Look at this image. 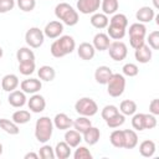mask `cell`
Here are the masks:
<instances>
[{
  "label": "cell",
  "instance_id": "obj_1",
  "mask_svg": "<svg viewBox=\"0 0 159 159\" xmlns=\"http://www.w3.org/2000/svg\"><path fill=\"white\" fill-rule=\"evenodd\" d=\"M76 48V42L75 39L70 35H62L55 40L50 47V52L53 57L61 58L68 53H72Z\"/></svg>",
  "mask_w": 159,
  "mask_h": 159
},
{
  "label": "cell",
  "instance_id": "obj_2",
  "mask_svg": "<svg viewBox=\"0 0 159 159\" xmlns=\"http://www.w3.org/2000/svg\"><path fill=\"white\" fill-rule=\"evenodd\" d=\"M55 16L61 20L62 24L67 25V26H75L77 25L80 16H78V11L75 10L70 4L67 2H60L56 5L55 7Z\"/></svg>",
  "mask_w": 159,
  "mask_h": 159
},
{
  "label": "cell",
  "instance_id": "obj_3",
  "mask_svg": "<svg viewBox=\"0 0 159 159\" xmlns=\"http://www.w3.org/2000/svg\"><path fill=\"white\" fill-rule=\"evenodd\" d=\"M52 132H53V122L50 117L43 116L36 120L35 137H36L37 142H40L42 144L47 143L52 137Z\"/></svg>",
  "mask_w": 159,
  "mask_h": 159
},
{
  "label": "cell",
  "instance_id": "obj_4",
  "mask_svg": "<svg viewBox=\"0 0 159 159\" xmlns=\"http://www.w3.org/2000/svg\"><path fill=\"white\" fill-rule=\"evenodd\" d=\"M129 34V43L133 48H137L145 43V36H147V27L142 22H134L129 26L128 30Z\"/></svg>",
  "mask_w": 159,
  "mask_h": 159
},
{
  "label": "cell",
  "instance_id": "obj_5",
  "mask_svg": "<svg viewBox=\"0 0 159 159\" xmlns=\"http://www.w3.org/2000/svg\"><path fill=\"white\" fill-rule=\"evenodd\" d=\"M125 89V78L120 73H112L107 82V92L111 97H119Z\"/></svg>",
  "mask_w": 159,
  "mask_h": 159
},
{
  "label": "cell",
  "instance_id": "obj_6",
  "mask_svg": "<svg viewBox=\"0 0 159 159\" xmlns=\"http://www.w3.org/2000/svg\"><path fill=\"white\" fill-rule=\"evenodd\" d=\"M75 109L80 116L92 117L98 112V106L94 99L89 97H82L75 103Z\"/></svg>",
  "mask_w": 159,
  "mask_h": 159
},
{
  "label": "cell",
  "instance_id": "obj_7",
  "mask_svg": "<svg viewBox=\"0 0 159 159\" xmlns=\"http://www.w3.org/2000/svg\"><path fill=\"white\" fill-rule=\"evenodd\" d=\"M25 41L29 47L39 48L40 46H42V43L45 41L43 31L40 30L39 27H30L25 34Z\"/></svg>",
  "mask_w": 159,
  "mask_h": 159
},
{
  "label": "cell",
  "instance_id": "obj_8",
  "mask_svg": "<svg viewBox=\"0 0 159 159\" xmlns=\"http://www.w3.org/2000/svg\"><path fill=\"white\" fill-rule=\"evenodd\" d=\"M107 50H108L109 57L113 61H123L128 55L127 45L123 41H119V40H116V41L111 42Z\"/></svg>",
  "mask_w": 159,
  "mask_h": 159
},
{
  "label": "cell",
  "instance_id": "obj_9",
  "mask_svg": "<svg viewBox=\"0 0 159 159\" xmlns=\"http://www.w3.org/2000/svg\"><path fill=\"white\" fill-rule=\"evenodd\" d=\"M101 6V0H78L77 10L83 15H89L97 12Z\"/></svg>",
  "mask_w": 159,
  "mask_h": 159
},
{
  "label": "cell",
  "instance_id": "obj_10",
  "mask_svg": "<svg viewBox=\"0 0 159 159\" xmlns=\"http://www.w3.org/2000/svg\"><path fill=\"white\" fill-rule=\"evenodd\" d=\"M42 31H43V35L46 37H48V39H57L63 32V24L61 21H57V20L50 21L48 24H46V26H45V29Z\"/></svg>",
  "mask_w": 159,
  "mask_h": 159
},
{
  "label": "cell",
  "instance_id": "obj_11",
  "mask_svg": "<svg viewBox=\"0 0 159 159\" xmlns=\"http://www.w3.org/2000/svg\"><path fill=\"white\" fill-rule=\"evenodd\" d=\"M27 107L34 113H41L46 108V99L39 93H34L27 101Z\"/></svg>",
  "mask_w": 159,
  "mask_h": 159
},
{
  "label": "cell",
  "instance_id": "obj_12",
  "mask_svg": "<svg viewBox=\"0 0 159 159\" xmlns=\"http://www.w3.org/2000/svg\"><path fill=\"white\" fill-rule=\"evenodd\" d=\"M20 88L25 93L34 94L42 88V83H41V80H37V78H26L20 83Z\"/></svg>",
  "mask_w": 159,
  "mask_h": 159
},
{
  "label": "cell",
  "instance_id": "obj_13",
  "mask_svg": "<svg viewBox=\"0 0 159 159\" xmlns=\"http://www.w3.org/2000/svg\"><path fill=\"white\" fill-rule=\"evenodd\" d=\"M7 102L10 106L15 107V108H20L24 107L27 103V98H26V93L22 91H12L9 92V97H7Z\"/></svg>",
  "mask_w": 159,
  "mask_h": 159
},
{
  "label": "cell",
  "instance_id": "obj_14",
  "mask_svg": "<svg viewBox=\"0 0 159 159\" xmlns=\"http://www.w3.org/2000/svg\"><path fill=\"white\" fill-rule=\"evenodd\" d=\"M152 48L147 43H143L142 46L134 48V57L139 63H148L152 60Z\"/></svg>",
  "mask_w": 159,
  "mask_h": 159
},
{
  "label": "cell",
  "instance_id": "obj_15",
  "mask_svg": "<svg viewBox=\"0 0 159 159\" xmlns=\"http://www.w3.org/2000/svg\"><path fill=\"white\" fill-rule=\"evenodd\" d=\"M154 16H155V11L150 6H142L135 12V17H137L138 22H142V24L150 22L154 19Z\"/></svg>",
  "mask_w": 159,
  "mask_h": 159
},
{
  "label": "cell",
  "instance_id": "obj_16",
  "mask_svg": "<svg viewBox=\"0 0 159 159\" xmlns=\"http://www.w3.org/2000/svg\"><path fill=\"white\" fill-rule=\"evenodd\" d=\"M77 55H78L80 58H82L84 61H89V60H92L94 57L96 50H94V47H93L92 43H89V42H82V43H80V46L77 48Z\"/></svg>",
  "mask_w": 159,
  "mask_h": 159
},
{
  "label": "cell",
  "instance_id": "obj_17",
  "mask_svg": "<svg viewBox=\"0 0 159 159\" xmlns=\"http://www.w3.org/2000/svg\"><path fill=\"white\" fill-rule=\"evenodd\" d=\"M53 127H56L60 130H67L72 127L73 120L66 114V113H57L53 118Z\"/></svg>",
  "mask_w": 159,
  "mask_h": 159
},
{
  "label": "cell",
  "instance_id": "obj_18",
  "mask_svg": "<svg viewBox=\"0 0 159 159\" xmlns=\"http://www.w3.org/2000/svg\"><path fill=\"white\" fill-rule=\"evenodd\" d=\"M19 83H20L19 77L14 73H9V75H5L1 80V88L5 92H12L17 88Z\"/></svg>",
  "mask_w": 159,
  "mask_h": 159
},
{
  "label": "cell",
  "instance_id": "obj_19",
  "mask_svg": "<svg viewBox=\"0 0 159 159\" xmlns=\"http://www.w3.org/2000/svg\"><path fill=\"white\" fill-rule=\"evenodd\" d=\"M109 43H111L109 36L107 34H104V32L96 34L94 37H93V42H92L94 50H98V51H106L108 48Z\"/></svg>",
  "mask_w": 159,
  "mask_h": 159
},
{
  "label": "cell",
  "instance_id": "obj_20",
  "mask_svg": "<svg viewBox=\"0 0 159 159\" xmlns=\"http://www.w3.org/2000/svg\"><path fill=\"white\" fill-rule=\"evenodd\" d=\"M112 73L113 72L108 66H99L94 71V80L99 84H107V82L111 78Z\"/></svg>",
  "mask_w": 159,
  "mask_h": 159
},
{
  "label": "cell",
  "instance_id": "obj_21",
  "mask_svg": "<svg viewBox=\"0 0 159 159\" xmlns=\"http://www.w3.org/2000/svg\"><path fill=\"white\" fill-rule=\"evenodd\" d=\"M89 22H91V25H92L93 27L101 30V29H106V27L108 26L109 19H108V16H107L106 14H103V12H94V14H92V16H91V19H89Z\"/></svg>",
  "mask_w": 159,
  "mask_h": 159
},
{
  "label": "cell",
  "instance_id": "obj_22",
  "mask_svg": "<svg viewBox=\"0 0 159 159\" xmlns=\"http://www.w3.org/2000/svg\"><path fill=\"white\" fill-rule=\"evenodd\" d=\"M99 138H101V132H99V129L97 128V127H93V125H91L84 133H83V140L88 144V145H94L98 140H99Z\"/></svg>",
  "mask_w": 159,
  "mask_h": 159
},
{
  "label": "cell",
  "instance_id": "obj_23",
  "mask_svg": "<svg viewBox=\"0 0 159 159\" xmlns=\"http://www.w3.org/2000/svg\"><path fill=\"white\" fill-rule=\"evenodd\" d=\"M82 135L80 132H77L76 129H67L65 133V142L71 147V148H76L77 145H80V143L82 142Z\"/></svg>",
  "mask_w": 159,
  "mask_h": 159
},
{
  "label": "cell",
  "instance_id": "obj_24",
  "mask_svg": "<svg viewBox=\"0 0 159 159\" xmlns=\"http://www.w3.org/2000/svg\"><path fill=\"white\" fill-rule=\"evenodd\" d=\"M124 134V147L125 149H133L137 147L138 144V134L135 133V130L133 129H124L123 130Z\"/></svg>",
  "mask_w": 159,
  "mask_h": 159
},
{
  "label": "cell",
  "instance_id": "obj_25",
  "mask_svg": "<svg viewBox=\"0 0 159 159\" xmlns=\"http://www.w3.org/2000/svg\"><path fill=\"white\" fill-rule=\"evenodd\" d=\"M37 75H39V78L41 81H45V82H51L55 80L56 77V71L53 67L51 66H41L39 70H37Z\"/></svg>",
  "mask_w": 159,
  "mask_h": 159
},
{
  "label": "cell",
  "instance_id": "obj_26",
  "mask_svg": "<svg viewBox=\"0 0 159 159\" xmlns=\"http://www.w3.org/2000/svg\"><path fill=\"white\" fill-rule=\"evenodd\" d=\"M155 149H157L155 143H154L153 140H149V139L143 140V142L139 144V153H140V155L144 157V158H150V157H153L154 153H155Z\"/></svg>",
  "mask_w": 159,
  "mask_h": 159
},
{
  "label": "cell",
  "instance_id": "obj_27",
  "mask_svg": "<svg viewBox=\"0 0 159 159\" xmlns=\"http://www.w3.org/2000/svg\"><path fill=\"white\" fill-rule=\"evenodd\" d=\"M0 128H1L5 133H7V134H10V135H16V134H19V132H20L19 124H16L12 119L10 120V119H6V118H1V119H0Z\"/></svg>",
  "mask_w": 159,
  "mask_h": 159
},
{
  "label": "cell",
  "instance_id": "obj_28",
  "mask_svg": "<svg viewBox=\"0 0 159 159\" xmlns=\"http://www.w3.org/2000/svg\"><path fill=\"white\" fill-rule=\"evenodd\" d=\"M72 125H73V128H75L77 132H80L81 134H83V133H84V132H86V130L92 125V122H91L89 117L80 116L77 119H75V120H73Z\"/></svg>",
  "mask_w": 159,
  "mask_h": 159
},
{
  "label": "cell",
  "instance_id": "obj_29",
  "mask_svg": "<svg viewBox=\"0 0 159 159\" xmlns=\"http://www.w3.org/2000/svg\"><path fill=\"white\" fill-rule=\"evenodd\" d=\"M53 150H55V157L58 159H67L71 155V147L65 140L58 142Z\"/></svg>",
  "mask_w": 159,
  "mask_h": 159
},
{
  "label": "cell",
  "instance_id": "obj_30",
  "mask_svg": "<svg viewBox=\"0 0 159 159\" xmlns=\"http://www.w3.org/2000/svg\"><path fill=\"white\" fill-rule=\"evenodd\" d=\"M16 58H17L19 63L35 61V53L32 50H30V47H20L16 51Z\"/></svg>",
  "mask_w": 159,
  "mask_h": 159
},
{
  "label": "cell",
  "instance_id": "obj_31",
  "mask_svg": "<svg viewBox=\"0 0 159 159\" xmlns=\"http://www.w3.org/2000/svg\"><path fill=\"white\" fill-rule=\"evenodd\" d=\"M119 7L118 0H101V9L106 15H113Z\"/></svg>",
  "mask_w": 159,
  "mask_h": 159
},
{
  "label": "cell",
  "instance_id": "obj_32",
  "mask_svg": "<svg viewBox=\"0 0 159 159\" xmlns=\"http://www.w3.org/2000/svg\"><path fill=\"white\" fill-rule=\"evenodd\" d=\"M119 111L124 116H133L137 112V103L132 99H124L119 104Z\"/></svg>",
  "mask_w": 159,
  "mask_h": 159
},
{
  "label": "cell",
  "instance_id": "obj_33",
  "mask_svg": "<svg viewBox=\"0 0 159 159\" xmlns=\"http://www.w3.org/2000/svg\"><path fill=\"white\" fill-rule=\"evenodd\" d=\"M107 27H108L107 35L109 36V39H113V40H122V39L125 36L127 29H123V27H119V26H114V25H111V24H108Z\"/></svg>",
  "mask_w": 159,
  "mask_h": 159
},
{
  "label": "cell",
  "instance_id": "obj_34",
  "mask_svg": "<svg viewBox=\"0 0 159 159\" xmlns=\"http://www.w3.org/2000/svg\"><path fill=\"white\" fill-rule=\"evenodd\" d=\"M11 119L16 124H26L31 119V113L29 111H25V109H19V111L12 113Z\"/></svg>",
  "mask_w": 159,
  "mask_h": 159
},
{
  "label": "cell",
  "instance_id": "obj_35",
  "mask_svg": "<svg viewBox=\"0 0 159 159\" xmlns=\"http://www.w3.org/2000/svg\"><path fill=\"white\" fill-rule=\"evenodd\" d=\"M109 142L116 148H123L124 147V134H123V130H120V129L113 130L111 133V135H109Z\"/></svg>",
  "mask_w": 159,
  "mask_h": 159
},
{
  "label": "cell",
  "instance_id": "obj_36",
  "mask_svg": "<svg viewBox=\"0 0 159 159\" xmlns=\"http://www.w3.org/2000/svg\"><path fill=\"white\" fill-rule=\"evenodd\" d=\"M124 122H125V116L119 113V112L117 114H114L113 117H111L109 119L106 120V123H107V125L109 128H119L120 125L124 124Z\"/></svg>",
  "mask_w": 159,
  "mask_h": 159
},
{
  "label": "cell",
  "instance_id": "obj_37",
  "mask_svg": "<svg viewBox=\"0 0 159 159\" xmlns=\"http://www.w3.org/2000/svg\"><path fill=\"white\" fill-rule=\"evenodd\" d=\"M109 24L111 25H114V26H119V27H123V29H127L128 26V19L124 14H113L112 19L109 20Z\"/></svg>",
  "mask_w": 159,
  "mask_h": 159
},
{
  "label": "cell",
  "instance_id": "obj_38",
  "mask_svg": "<svg viewBox=\"0 0 159 159\" xmlns=\"http://www.w3.org/2000/svg\"><path fill=\"white\" fill-rule=\"evenodd\" d=\"M35 61H30V62H20L19 63V71L21 75L24 76H30L35 72Z\"/></svg>",
  "mask_w": 159,
  "mask_h": 159
},
{
  "label": "cell",
  "instance_id": "obj_39",
  "mask_svg": "<svg viewBox=\"0 0 159 159\" xmlns=\"http://www.w3.org/2000/svg\"><path fill=\"white\" fill-rule=\"evenodd\" d=\"M132 127L135 130H144V113H134L132 117Z\"/></svg>",
  "mask_w": 159,
  "mask_h": 159
},
{
  "label": "cell",
  "instance_id": "obj_40",
  "mask_svg": "<svg viewBox=\"0 0 159 159\" xmlns=\"http://www.w3.org/2000/svg\"><path fill=\"white\" fill-rule=\"evenodd\" d=\"M122 72H123V76H127V77H135L138 73H139V68L135 63H125L123 67H122Z\"/></svg>",
  "mask_w": 159,
  "mask_h": 159
},
{
  "label": "cell",
  "instance_id": "obj_41",
  "mask_svg": "<svg viewBox=\"0 0 159 159\" xmlns=\"http://www.w3.org/2000/svg\"><path fill=\"white\" fill-rule=\"evenodd\" d=\"M39 157L42 158V159H53V158H56V157H55V150H53V148H52L51 145L46 144V143L40 148V150H39Z\"/></svg>",
  "mask_w": 159,
  "mask_h": 159
},
{
  "label": "cell",
  "instance_id": "obj_42",
  "mask_svg": "<svg viewBox=\"0 0 159 159\" xmlns=\"http://www.w3.org/2000/svg\"><path fill=\"white\" fill-rule=\"evenodd\" d=\"M148 46L153 50H159V31L154 30L148 35Z\"/></svg>",
  "mask_w": 159,
  "mask_h": 159
},
{
  "label": "cell",
  "instance_id": "obj_43",
  "mask_svg": "<svg viewBox=\"0 0 159 159\" xmlns=\"http://www.w3.org/2000/svg\"><path fill=\"white\" fill-rule=\"evenodd\" d=\"M118 112H119V109H118L116 106H113V104H107V106L103 107V109H102V112H101V116H102V118H103L104 120H107V119H109L111 117H113L114 114H117Z\"/></svg>",
  "mask_w": 159,
  "mask_h": 159
},
{
  "label": "cell",
  "instance_id": "obj_44",
  "mask_svg": "<svg viewBox=\"0 0 159 159\" xmlns=\"http://www.w3.org/2000/svg\"><path fill=\"white\" fill-rule=\"evenodd\" d=\"M76 148L77 149H76V152L73 154V158L75 159H92V154H91V152L86 147L77 145Z\"/></svg>",
  "mask_w": 159,
  "mask_h": 159
},
{
  "label": "cell",
  "instance_id": "obj_45",
  "mask_svg": "<svg viewBox=\"0 0 159 159\" xmlns=\"http://www.w3.org/2000/svg\"><path fill=\"white\" fill-rule=\"evenodd\" d=\"M17 6L24 12H30L36 6V0H17Z\"/></svg>",
  "mask_w": 159,
  "mask_h": 159
},
{
  "label": "cell",
  "instance_id": "obj_46",
  "mask_svg": "<svg viewBox=\"0 0 159 159\" xmlns=\"http://www.w3.org/2000/svg\"><path fill=\"white\" fill-rule=\"evenodd\" d=\"M158 124L157 116L152 113H144V129H153Z\"/></svg>",
  "mask_w": 159,
  "mask_h": 159
},
{
  "label": "cell",
  "instance_id": "obj_47",
  "mask_svg": "<svg viewBox=\"0 0 159 159\" xmlns=\"http://www.w3.org/2000/svg\"><path fill=\"white\" fill-rule=\"evenodd\" d=\"M15 6V0H0V14L11 11Z\"/></svg>",
  "mask_w": 159,
  "mask_h": 159
},
{
  "label": "cell",
  "instance_id": "obj_48",
  "mask_svg": "<svg viewBox=\"0 0 159 159\" xmlns=\"http://www.w3.org/2000/svg\"><path fill=\"white\" fill-rule=\"evenodd\" d=\"M149 113H152L154 116L159 114V99L158 98L152 99V102L149 103Z\"/></svg>",
  "mask_w": 159,
  "mask_h": 159
},
{
  "label": "cell",
  "instance_id": "obj_49",
  "mask_svg": "<svg viewBox=\"0 0 159 159\" xmlns=\"http://www.w3.org/2000/svg\"><path fill=\"white\" fill-rule=\"evenodd\" d=\"M24 158H25V159H37V158H39V154H36V153H34V152H30V153H26Z\"/></svg>",
  "mask_w": 159,
  "mask_h": 159
},
{
  "label": "cell",
  "instance_id": "obj_50",
  "mask_svg": "<svg viewBox=\"0 0 159 159\" xmlns=\"http://www.w3.org/2000/svg\"><path fill=\"white\" fill-rule=\"evenodd\" d=\"M153 4H154V7H155V9H159V2H158V0H153Z\"/></svg>",
  "mask_w": 159,
  "mask_h": 159
},
{
  "label": "cell",
  "instance_id": "obj_51",
  "mask_svg": "<svg viewBox=\"0 0 159 159\" xmlns=\"http://www.w3.org/2000/svg\"><path fill=\"white\" fill-rule=\"evenodd\" d=\"M2 55H4V51H2V47L0 46V58L2 57Z\"/></svg>",
  "mask_w": 159,
  "mask_h": 159
},
{
  "label": "cell",
  "instance_id": "obj_52",
  "mask_svg": "<svg viewBox=\"0 0 159 159\" xmlns=\"http://www.w3.org/2000/svg\"><path fill=\"white\" fill-rule=\"evenodd\" d=\"M1 154H2V144L0 143V155H1Z\"/></svg>",
  "mask_w": 159,
  "mask_h": 159
},
{
  "label": "cell",
  "instance_id": "obj_53",
  "mask_svg": "<svg viewBox=\"0 0 159 159\" xmlns=\"http://www.w3.org/2000/svg\"><path fill=\"white\" fill-rule=\"evenodd\" d=\"M0 106H1V101H0Z\"/></svg>",
  "mask_w": 159,
  "mask_h": 159
}]
</instances>
